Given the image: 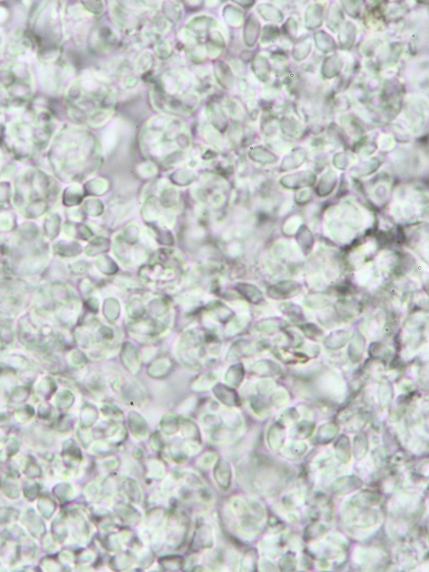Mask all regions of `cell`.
Returning <instances> with one entry per match:
<instances>
[{"instance_id": "obj_4", "label": "cell", "mask_w": 429, "mask_h": 572, "mask_svg": "<svg viewBox=\"0 0 429 572\" xmlns=\"http://www.w3.org/2000/svg\"><path fill=\"white\" fill-rule=\"evenodd\" d=\"M324 10L319 6H311L306 13V26L308 30H314L321 26Z\"/></svg>"}, {"instance_id": "obj_3", "label": "cell", "mask_w": 429, "mask_h": 572, "mask_svg": "<svg viewBox=\"0 0 429 572\" xmlns=\"http://www.w3.org/2000/svg\"><path fill=\"white\" fill-rule=\"evenodd\" d=\"M61 228V219L58 213H51L44 222L43 229L45 235L50 240H54L60 234Z\"/></svg>"}, {"instance_id": "obj_5", "label": "cell", "mask_w": 429, "mask_h": 572, "mask_svg": "<svg viewBox=\"0 0 429 572\" xmlns=\"http://www.w3.org/2000/svg\"><path fill=\"white\" fill-rule=\"evenodd\" d=\"M40 229L36 224L31 222H26L20 226L18 230V238L24 243H33L38 237Z\"/></svg>"}, {"instance_id": "obj_10", "label": "cell", "mask_w": 429, "mask_h": 572, "mask_svg": "<svg viewBox=\"0 0 429 572\" xmlns=\"http://www.w3.org/2000/svg\"><path fill=\"white\" fill-rule=\"evenodd\" d=\"M11 199V187L9 182L0 183V205L5 206L10 204Z\"/></svg>"}, {"instance_id": "obj_16", "label": "cell", "mask_w": 429, "mask_h": 572, "mask_svg": "<svg viewBox=\"0 0 429 572\" xmlns=\"http://www.w3.org/2000/svg\"><path fill=\"white\" fill-rule=\"evenodd\" d=\"M8 18V11L3 6H0V23L6 22Z\"/></svg>"}, {"instance_id": "obj_12", "label": "cell", "mask_w": 429, "mask_h": 572, "mask_svg": "<svg viewBox=\"0 0 429 572\" xmlns=\"http://www.w3.org/2000/svg\"><path fill=\"white\" fill-rule=\"evenodd\" d=\"M347 4H348V5H343L344 6L346 12L353 17L358 16L360 10H361V5H359L360 2H347Z\"/></svg>"}, {"instance_id": "obj_7", "label": "cell", "mask_w": 429, "mask_h": 572, "mask_svg": "<svg viewBox=\"0 0 429 572\" xmlns=\"http://www.w3.org/2000/svg\"><path fill=\"white\" fill-rule=\"evenodd\" d=\"M324 62L332 65V67L329 69L322 70V74H324V77L328 79L338 76L343 68V61L338 54H333L332 56L328 57Z\"/></svg>"}, {"instance_id": "obj_1", "label": "cell", "mask_w": 429, "mask_h": 572, "mask_svg": "<svg viewBox=\"0 0 429 572\" xmlns=\"http://www.w3.org/2000/svg\"><path fill=\"white\" fill-rule=\"evenodd\" d=\"M31 192V182L30 181L23 176L16 179L13 195V205L16 209H23L28 205Z\"/></svg>"}, {"instance_id": "obj_8", "label": "cell", "mask_w": 429, "mask_h": 572, "mask_svg": "<svg viewBox=\"0 0 429 572\" xmlns=\"http://www.w3.org/2000/svg\"><path fill=\"white\" fill-rule=\"evenodd\" d=\"M16 215L13 211H0V233L11 232L16 228Z\"/></svg>"}, {"instance_id": "obj_2", "label": "cell", "mask_w": 429, "mask_h": 572, "mask_svg": "<svg viewBox=\"0 0 429 572\" xmlns=\"http://www.w3.org/2000/svg\"><path fill=\"white\" fill-rule=\"evenodd\" d=\"M49 204L43 199H35L22 210V215L29 219H39L48 211Z\"/></svg>"}, {"instance_id": "obj_14", "label": "cell", "mask_w": 429, "mask_h": 572, "mask_svg": "<svg viewBox=\"0 0 429 572\" xmlns=\"http://www.w3.org/2000/svg\"><path fill=\"white\" fill-rule=\"evenodd\" d=\"M286 29L285 30V34L288 35V37L294 38L296 35L297 31V23L294 19H289L286 22V25L284 26Z\"/></svg>"}, {"instance_id": "obj_9", "label": "cell", "mask_w": 429, "mask_h": 572, "mask_svg": "<svg viewBox=\"0 0 429 572\" xmlns=\"http://www.w3.org/2000/svg\"><path fill=\"white\" fill-rule=\"evenodd\" d=\"M343 15L342 11L338 8V6H332L329 10L328 19H327V26L329 29L336 32L340 29L342 22L343 21Z\"/></svg>"}, {"instance_id": "obj_13", "label": "cell", "mask_w": 429, "mask_h": 572, "mask_svg": "<svg viewBox=\"0 0 429 572\" xmlns=\"http://www.w3.org/2000/svg\"><path fill=\"white\" fill-rule=\"evenodd\" d=\"M30 91V88L27 84H17V85L12 87V89H11V92L13 93L14 96L18 97V98L26 97L27 94H29Z\"/></svg>"}, {"instance_id": "obj_6", "label": "cell", "mask_w": 429, "mask_h": 572, "mask_svg": "<svg viewBox=\"0 0 429 572\" xmlns=\"http://www.w3.org/2000/svg\"><path fill=\"white\" fill-rule=\"evenodd\" d=\"M356 35H357L356 27L354 26L353 23L347 22V25L343 27V30L341 31L339 35V41L342 49L345 50L351 49L356 41Z\"/></svg>"}, {"instance_id": "obj_11", "label": "cell", "mask_w": 429, "mask_h": 572, "mask_svg": "<svg viewBox=\"0 0 429 572\" xmlns=\"http://www.w3.org/2000/svg\"><path fill=\"white\" fill-rule=\"evenodd\" d=\"M264 30L268 32V34H265V33L263 34V41L270 42V41H273L274 39L275 40L279 35V30H278V28L275 27V26H266Z\"/></svg>"}, {"instance_id": "obj_15", "label": "cell", "mask_w": 429, "mask_h": 572, "mask_svg": "<svg viewBox=\"0 0 429 572\" xmlns=\"http://www.w3.org/2000/svg\"><path fill=\"white\" fill-rule=\"evenodd\" d=\"M14 76L7 70H0V84L9 85L12 83Z\"/></svg>"}]
</instances>
